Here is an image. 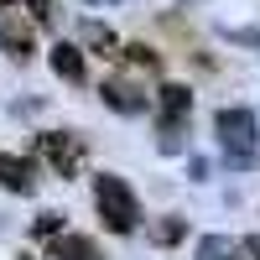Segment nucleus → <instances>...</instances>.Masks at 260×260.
I'll return each mask as SVG.
<instances>
[{
    "label": "nucleus",
    "mask_w": 260,
    "mask_h": 260,
    "mask_svg": "<svg viewBox=\"0 0 260 260\" xmlns=\"http://www.w3.org/2000/svg\"><path fill=\"white\" fill-rule=\"evenodd\" d=\"M213 130H219V146L229 167H255V141H260V125L250 110H240V104H224L219 115H213Z\"/></svg>",
    "instance_id": "f257e3e1"
},
{
    "label": "nucleus",
    "mask_w": 260,
    "mask_h": 260,
    "mask_svg": "<svg viewBox=\"0 0 260 260\" xmlns=\"http://www.w3.org/2000/svg\"><path fill=\"white\" fill-rule=\"evenodd\" d=\"M94 208H99V219L110 224L115 234H136V224H141L136 192H130L125 177H115V172H99V177H94Z\"/></svg>",
    "instance_id": "f03ea898"
},
{
    "label": "nucleus",
    "mask_w": 260,
    "mask_h": 260,
    "mask_svg": "<svg viewBox=\"0 0 260 260\" xmlns=\"http://www.w3.org/2000/svg\"><path fill=\"white\" fill-rule=\"evenodd\" d=\"M42 161H47L57 177H73L83 167V136H73V130H47V136H42Z\"/></svg>",
    "instance_id": "7ed1b4c3"
},
{
    "label": "nucleus",
    "mask_w": 260,
    "mask_h": 260,
    "mask_svg": "<svg viewBox=\"0 0 260 260\" xmlns=\"http://www.w3.org/2000/svg\"><path fill=\"white\" fill-rule=\"evenodd\" d=\"M187 115H192L187 83H161V89H156V130H182Z\"/></svg>",
    "instance_id": "20e7f679"
},
{
    "label": "nucleus",
    "mask_w": 260,
    "mask_h": 260,
    "mask_svg": "<svg viewBox=\"0 0 260 260\" xmlns=\"http://www.w3.org/2000/svg\"><path fill=\"white\" fill-rule=\"evenodd\" d=\"M99 99L110 104V110H120V115H141V110H146V94H141L130 78H104V83H99Z\"/></svg>",
    "instance_id": "39448f33"
},
{
    "label": "nucleus",
    "mask_w": 260,
    "mask_h": 260,
    "mask_svg": "<svg viewBox=\"0 0 260 260\" xmlns=\"http://www.w3.org/2000/svg\"><path fill=\"white\" fill-rule=\"evenodd\" d=\"M0 47H6L16 62H26V57L37 52V37H31V26H26L21 16H6V21H0Z\"/></svg>",
    "instance_id": "423d86ee"
},
{
    "label": "nucleus",
    "mask_w": 260,
    "mask_h": 260,
    "mask_svg": "<svg viewBox=\"0 0 260 260\" xmlns=\"http://www.w3.org/2000/svg\"><path fill=\"white\" fill-rule=\"evenodd\" d=\"M0 187H6V192H31V187H37L31 161L16 156V151H0Z\"/></svg>",
    "instance_id": "0eeeda50"
},
{
    "label": "nucleus",
    "mask_w": 260,
    "mask_h": 260,
    "mask_svg": "<svg viewBox=\"0 0 260 260\" xmlns=\"http://www.w3.org/2000/svg\"><path fill=\"white\" fill-rule=\"evenodd\" d=\"M52 73L68 78V83H83V52L73 47V42H57L52 47Z\"/></svg>",
    "instance_id": "6e6552de"
},
{
    "label": "nucleus",
    "mask_w": 260,
    "mask_h": 260,
    "mask_svg": "<svg viewBox=\"0 0 260 260\" xmlns=\"http://www.w3.org/2000/svg\"><path fill=\"white\" fill-rule=\"evenodd\" d=\"M52 260H99V250L83 234H57L52 240Z\"/></svg>",
    "instance_id": "1a4fd4ad"
},
{
    "label": "nucleus",
    "mask_w": 260,
    "mask_h": 260,
    "mask_svg": "<svg viewBox=\"0 0 260 260\" xmlns=\"http://www.w3.org/2000/svg\"><path fill=\"white\" fill-rule=\"evenodd\" d=\"M83 42H89L99 57H120V52H125L120 42H115V31L104 26V21H83Z\"/></svg>",
    "instance_id": "9d476101"
},
{
    "label": "nucleus",
    "mask_w": 260,
    "mask_h": 260,
    "mask_svg": "<svg viewBox=\"0 0 260 260\" xmlns=\"http://www.w3.org/2000/svg\"><path fill=\"white\" fill-rule=\"evenodd\" d=\"M120 57H125L130 68H136V73H156V68H161V57H156V47H146V42H130V47H125Z\"/></svg>",
    "instance_id": "9b49d317"
},
{
    "label": "nucleus",
    "mask_w": 260,
    "mask_h": 260,
    "mask_svg": "<svg viewBox=\"0 0 260 260\" xmlns=\"http://www.w3.org/2000/svg\"><path fill=\"white\" fill-rule=\"evenodd\" d=\"M182 234H187L182 219H156V224H151V240H156V245H177Z\"/></svg>",
    "instance_id": "f8f14e48"
},
{
    "label": "nucleus",
    "mask_w": 260,
    "mask_h": 260,
    "mask_svg": "<svg viewBox=\"0 0 260 260\" xmlns=\"http://www.w3.org/2000/svg\"><path fill=\"white\" fill-rule=\"evenodd\" d=\"M229 250H234V245H229V240H224V234H208V240H203V245H198V260H224V255H229Z\"/></svg>",
    "instance_id": "ddd939ff"
},
{
    "label": "nucleus",
    "mask_w": 260,
    "mask_h": 260,
    "mask_svg": "<svg viewBox=\"0 0 260 260\" xmlns=\"http://www.w3.org/2000/svg\"><path fill=\"white\" fill-rule=\"evenodd\" d=\"M229 260H260V234H250V240H240L229 250Z\"/></svg>",
    "instance_id": "4468645a"
},
{
    "label": "nucleus",
    "mask_w": 260,
    "mask_h": 260,
    "mask_svg": "<svg viewBox=\"0 0 260 260\" xmlns=\"http://www.w3.org/2000/svg\"><path fill=\"white\" fill-rule=\"evenodd\" d=\"M57 229H62V219H57V213H37V234H47V240H57Z\"/></svg>",
    "instance_id": "2eb2a0df"
},
{
    "label": "nucleus",
    "mask_w": 260,
    "mask_h": 260,
    "mask_svg": "<svg viewBox=\"0 0 260 260\" xmlns=\"http://www.w3.org/2000/svg\"><path fill=\"white\" fill-rule=\"evenodd\" d=\"M26 11H31L37 21H52V0H26Z\"/></svg>",
    "instance_id": "dca6fc26"
},
{
    "label": "nucleus",
    "mask_w": 260,
    "mask_h": 260,
    "mask_svg": "<svg viewBox=\"0 0 260 260\" xmlns=\"http://www.w3.org/2000/svg\"><path fill=\"white\" fill-rule=\"evenodd\" d=\"M89 6H110V0H89Z\"/></svg>",
    "instance_id": "f3484780"
},
{
    "label": "nucleus",
    "mask_w": 260,
    "mask_h": 260,
    "mask_svg": "<svg viewBox=\"0 0 260 260\" xmlns=\"http://www.w3.org/2000/svg\"><path fill=\"white\" fill-rule=\"evenodd\" d=\"M6 6H11V0H0V11H6Z\"/></svg>",
    "instance_id": "a211bd4d"
},
{
    "label": "nucleus",
    "mask_w": 260,
    "mask_h": 260,
    "mask_svg": "<svg viewBox=\"0 0 260 260\" xmlns=\"http://www.w3.org/2000/svg\"><path fill=\"white\" fill-rule=\"evenodd\" d=\"M21 260H26V255H21Z\"/></svg>",
    "instance_id": "6ab92c4d"
}]
</instances>
